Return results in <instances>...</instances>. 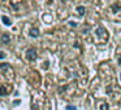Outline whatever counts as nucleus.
<instances>
[{
  "label": "nucleus",
  "instance_id": "12",
  "mask_svg": "<svg viewBox=\"0 0 121 110\" xmlns=\"http://www.w3.org/2000/svg\"><path fill=\"white\" fill-rule=\"evenodd\" d=\"M118 63H120V65H121V56H120V57H118Z\"/></svg>",
  "mask_w": 121,
  "mask_h": 110
},
{
  "label": "nucleus",
  "instance_id": "7",
  "mask_svg": "<svg viewBox=\"0 0 121 110\" xmlns=\"http://www.w3.org/2000/svg\"><path fill=\"white\" fill-rule=\"evenodd\" d=\"M0 94H1V96H5V94H8L5 87H0Z\"/></svg>",
  "mask_w": 121,
  "mask_h": 110
},
{
  "label": "nucleus",
  "instance_id": "9",
  "mask_svg": "<svg viewBox=\"0 0 121 110\" xmlns=\"http://www.w3.org/2000/svg\"><path fill=\"white\" fill-rule=\"evenodd\" d=\"M112 11H113V12H118V11H120V5H117V4L112 5Z\"/></svg>",
  "mask_w": 121,
  "mask_h": 110
},
{
  "label": "nucleus",
  "instance_id": "6",
  "mask_svg": "<svg viewBox=\"0 0 121 110\" xmlns=\"http://www.w3.org/2000/svg\"><path fill=\"white\" fill-rule=\"evenodd\" d=\"M77 13L78 14H81V16H83L85 13H86V8H85V7H77Z\"/></svg>",
  "mask_w": 121,
  "mask_h": 110
},
{
  "label": "nucleus",
  "instance_id": "3",
  "mask_svg": "<svg viewBox=\"0 0 121 110\" xmlns=\"http://www.w3.org/2000/svg\"><path fill=\"white\" fill-rule=\"evenodd\" d=\"M29 34H30V36H31V38H38V36H39V30L35 29V27H34V29L30 30Z\"/></svg>",
  "mask_w": 121,
  "mask_h": 110
},
{
  "label": "nucleus",
  "instance_id": "11",
  "mask_svg": "<svg viewBox=\"0 0 121 110\" xmlns=\"http://www.w3.org/2000/svg\"><path fill=\"white\" fill-rule=\"evenodd\" d=\"M4 57H5V53H3V52H0V60H3Z\"/></svg>",
  "mask_w": 121,
  "mask_h": 110
},
{
  "label": "nucleus",
  "instance_id": "14",
  "mask_svg": "<svg viewBox=\"0 0 121 110\" xmlns=\"http://www.w3.org/2000/svg\"><path fill=\"white\" fill-rule=\"evenodd\" d=\"M63 1H64V0H63Z\"/></svg>",
  "mask_w": 121,
  "mask_h": 110
},
{
  "label": "nucleus",
  "instance_id": "5",
  "mask_svg": "<svg viewBox=\"0 0 121 110\" xmlns=\"http://www.w3.org/2000/svg\"><path fill=\"white\" fill-rule=\"evenodd\" d=\"M1 21H3V24L5 25V26H11V25H12V21H11V20H9L7 16H3V17H1Z\"/></svg>",
  "mask_w": 121,
  "mask_h": 110
},
{
  "label": "nucleus",
  "instance_id": "13",
  "mask_svg": "<svg viewBox=\"0 0 121 110\" xmlns=\"http://www.w3.org/2000/svg\"><path fill=\"white\" fill-rule=\"evenodd\" d=\"M120 79H121V74H120Z\"/></svg>",
  "mask_w": 121,
  "mask_h": 110
},
{
  "label": "nucleus",
  "instance_id": "1",
  "mask_svg": "<svg viewBox=\"0 0 121 110\" xmlns=\"http://www.w3.org/2000/svg\"><path fill=\"white\" fill-rule=\"evenodd\" d=\"M37 57H38V55H37V51H35L34 48H29V49L26 51V58L29 61H35Z\"/></svg>",
  "mask_w": 121,
  "mask_h": 110
},
{
  "label": "nucleus",
  "instance_id": "2",
  "mask_svg": "<svg viewBox=\"0 0 121 110\" xmlns=\"http://www.w3.org/2000/svg\"><path fill=\"white\" fill-rule=\"evenodd\" d=\"M9 42H11V36H9L8 34L1 35V38H0V43H3V44H9Z\"/></svg>",
  "mask_w": 121,
  "mask_h": 110
},
{
  "label": "nucleus",
  "instance_id": "8",
  "mask_svg": "<svg viewBox=\"0 0 121 110\" xmlns=\"http://www.w3.org/2000/svg\"><path fill=\"white\" fill-rule=\"evenodd\" d=\"M100 110H109V106H108V104H105V102L100 104Z\"/></svg>",
  "mask_w": 121,
  "mask_h": 110
},
{
  "label": "nucleus",
  "instance_id": "10",
  "mask_svg": "<svg viewBox=\"0 0 121 110\" xmlns=\"http://www.w3.org/2000/svg\"><path fill=\"white\" fill-rule=\"evenodd\" d=\"M66 110H77V109H76V106H72V105H68V106H66Z\"/></svg>",
  "mask_w": 121,
  "mask_h": 110
},
{
  "label": "nucleus",
  "instance_id": "4",
  "mask_svg": "<svg viewBox=\"0 0 121 110\" xmlns=\"http://www.w3.org/2000/svg\"><path fill=\"white\" fill-rule=\"evenodd\" d=\"M8 69H12L9 63L4 62V63H1V65H0V70H1V73H5V71L8 70Z\"/></svg>",
  "mask_w": 121,
  "mask_h": 110
}]
</instances>
